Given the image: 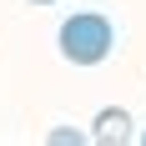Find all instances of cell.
Returning <instances> with one entry per match:
<instances>
[{
    "mask_svg": "<svg viewBox=\"0 0 146 146\" xmlns=\"http://www.w3.org/2000/svg\"><path fill=\"white\" fill-rule=\"evenodd\" d=\"M111 45H116V35H111V20L106 15L81 10V15H71L60 25V56L71 66H101L111 56Z\"/></svg>",
    "mask_w": 146,
    "mask_h": 146,
    "instance_id": "6da1fadb",
    "label": "cell"
},
{
    "mask_svg": "<svg viewBox=\"0 0 146 146\" xmlns=\"http://www.w3.org/2000/svg\"><path fill=\"white\" fill-rule=\"evenodd\" d=\"M91 141H101V146H121V141H131V116H126L121 106L96 111V131H91Z\"/></svg>",
    "mask_w": 146,
    "mask_h": 146,
    "instance_id": "7a4b0ae2",
    "label": "cell"
},
{
    "mask_svg": "<svg viewBox=\"0 0 146 146\" xmlns=\"http://www.w3.org/2000/svg\"><path fill=\"white\" fill-rule=\"evenodd\" d=\"M45 141H50V146H81L86 136H81V131H50Z\"/></svg>",
    "mask_w": 146,
    "mask_h": 146,
    "instance_id": "3957f363",
    "label": "cell"
},
{
    "mask_svg": "<svg viewBox=\"0 0 146 146\" xmlns=\"http://www.w3.org/2000/svg\"><path fill=\"white\" fill-rule=\"evenodd\" d=\"M30 5H56V0H30Z\"/></svg>",
    "mask_w": 146,
    "mask_h": 146,
    "instance_id": "277c9868",
    "label": "cell"
},
{
    "mask_svg": "<svg viewBox=\"0 0 146 146\" xmlns=\"http://www.w3.org/2000/svg\"><path fill=\"white\" fill-rule=\"evenodd\" d=\"M141 146H146V131H141Z\"/></svg>",
    "mask_w": 146,
    "mask_h": 146,
    "instance_id": "5b68a950",
    "label": "cell"
}]
</instances>
